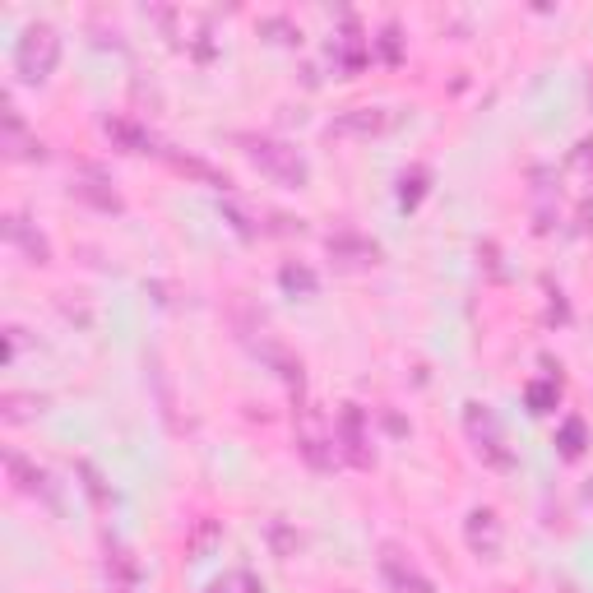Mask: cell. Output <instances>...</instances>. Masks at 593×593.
I'll return each mask as SVG.
<instances>
[{
    "instance_id": "cell-8",
    "label": "cell",
    "mask_w": 593,
    "mask_h": 593,
    "mask_svg": "<svg viewBox=\"0 0 593 593\" xmlns=\"http://www.w3.org/2000/svg\"><path fill=\"white\" fill-rule=\"evenodd\" d=\"M5 242H14V246L32 260V265H47V255H51V251H47V237H42V233H32V227H28L19 214L5 218Z\"/></svg>"
},
{
    "instance_id": "cell-9",
    "label": "cell",
    "mask_w": 593,
    "mask_h": 593,
    "mask_svg": "<svg viewBox=\"0 0 593 593\" xmlns=\"http://www.w3.org/2000/svg\"><path fill=\"white\" fill-rule=\"evenodd\" d=\"M107 135H112L121 149H130V153H158V140L149 135L144 125H135V121H121V116H112V121H107Z\"/></svg>"
},
{
    "instance_id": "cell-2",
    "label": "cell",
    "mask_w": 593,
    "mask_h": 593,
    "mask_svg": "<svg viewBox=\"0 0 593 593\" xmlns=\"http://www.w3.org/2000/svg\"><path fill=\"white\" fill-rule=\"evenodd\" d=\"M56 56H60V38H56L51 23L23 28L19 51H14V65H19V75H23L28 84H42V79L56 70Z\"/></svg>"
},
{
    "instance_id": "cell-18",
    "label": "cell",
    "mask_w": 593,
    "mask_h": 593,
    "mask_svg": "<svg viewBox=\"0 0 593 593\" xmlns=\"http://www.w3.org/2000/svg\"><path fill=\"white\" fill-rule=\"evenodd\" d=\"M422 181H426V172H422V168H417L413 177H404V205H408V209H413V205L422 200V190H426Z\"/></svg>"
},
{
    "instance_id": "cell-14",
    "label": "cell",
    "mask_w": 593,
    "mask_h": 593,
    "mask_svg": "<svg viewBox=\"0 0 593 593\" xmlns=\"http://www.w3.org/2000/svg\"><path fill=\"white\" fill-rule=\"evenodd\" d=\"M561 450H566L570 459L584 450V422H579V417H570V422H566V432H561Z\"/></svg>"
},
{
    "instance_id": "cell-10",
    "label": "cell",
    "mask_w": 593,
    "mask_h": 593,
    "mask_svg": "<svg viewBox=\"0 0 593 593\" xmlns=\"http://www.w3.org/2000/svg\"><path fill=\"white\" fill-rule=\"evenodd\" d=\"M5 469H10V478L19 482V491H28V497H51V487H47V473L42 469H32L23 454H5Z\"/></svg>"
},
{
    "instance_id": "cell-15",
    "label": "cell",
    "mask_w": 593,
    "mask_h": 593,
    "mask_svg": "<svg viewBox=\"0 0 593 593\" xmlns=\"http://www.w3.org/2000/svg\"><path fill=\"white\" fill-rule=\"evenodd\" d=\"M93 186H97V181H93ZM93 186H75V195H84V200H93L97 209H121L116 190H93Z\"/></svg>"
},
{
    "instance_id": "cell-11",
    "label": "cell",
    "mask_w": 593,
    "mask_h": 593,
    "mask_svg": "<svg viewBox=\"0 0 593 593\" xmlns=\"http://www.w3.org/2000/svg\"><path fill=\"white\" fill-rule=\"evenodd\" d=\"M5 153L10 158H42V144L28 140V130H23L14 107H5Z\"/></svg>"
},
{
    "instance_id": "cell-12",
    "label": "cell",
    "mask_w": 593,
    "mask_h": 593,
    "mask_svg": "<svg viewBox=\"0 0 593 593\" xmlns=\"http://www.w3.org/2000/svg\"><path fill=\"white\" fill-rule=\"evenodd\" d=\"M329 255L334 260H348V265H376L380 260V251L371 246V242H357V237H329Z\"/></svg>"
},
{
    "instance_id": "cell-6",
    "label": "cell",
    "mask_w": 593,
    "mask_h": 593,
    "mask_svg": "<svg viewBox=\"0 0 593 593\" xmlns=\"http://www.w3.org/2000/svg\"><path fill=\"white\" fill-rule=\"evenodd\" d=\"M334 436L343 441V454L352 459L357 469H367L371 464V454H367V436H361V413L348 404L343 413H339V426H334Z\"/></svg>"
},
{
    "instance_id": "cell-16",
    "label": "cell",
    "mask_w": 593,
    "mask_h": 593,
    "mask_svg": "<svg viewBox=\"0 0 593 593\" xmlns=\"http://www.w3.org/2000/svg\"><path fill=\"white\" fill-rule=\"evenodd\" d=\"M28 408H38V399H23V394H5V422H23Z\"/></svg>"
},
{
    "instance_id": "cell-7",
    "label": "cell",
    "mask_w": 593,
    "mask_h": 593,
    "mask_svg": "<svg viewBox=\"0 0 593 593\" xmlns=\"http://www.w3.org/2000/svg\"><path fill=\"white\" fill-rule=\"evenodd\" d=\"M469 547L478 556H497L501 552V519L491 510H473L469 515Z\"/></svg>"
},
{
    "instance_id": "cell-19",
    "label": "cell",
    "mask_w": 593,
    "mask_h": 593,
    "mask_svg": "<svg viewBox=\"0 0 593 593\" xmlns=\"http://www.w3.org/2000/svg\"><path fill=\"white\" fill-rule=\"evenodd\" d=\"M233 588H237V579H218V584H214L209 593H233Z\"/></svg>"
},
{
    "instance_id": "cell-13",
    "label": "cell",
    "mask_w": 593,
    "mask_h": 593,
    "mask_svg": "<svg viewBox=\"0 0 593 593\" xmlns=\"http://www.w3.org/2000/svg\"><path fill=\"white\" fill-rule=\"evenodd\" d=\"M278 278H283V287H287V292H315V287H320V278H315L306 265H287Z\"/></svg>"
},
{
    "instance_id": "cell-5",
    "label": "cell",
    "mask_w": 593,
    "mask_h": 593,
    "mask_svg": "<svg viewBox=\"0 0 593 593\" xmlns=\"http://www.w3.org/2000/svg\"><path fill=\"white\" fill-rule=\"evenodd\" d=\"M380 575H385V584H389L394 593H436L432 579H426L413 561H404L394 547H385V556H380Z\"/></svg>"
},
{
    "instance_id": "cell-3",
    "label": "cell",
    "mask_w": 593,
    "mask_h": 593,
    "mask_svg": "<svg viewBox=\"0 0 593 593\" xmlns=\"http://www.w3.org/2000/svg\"><path fill=\"white\" fill-rule=\"evenodd\" d=\"M464 422H469V436L478 441V454L487 459V464H497V469H510V464H515V459H510V450H506V436H501L497 417H491L482 404H469Z\"/></svg>"
},
{
    "instance_id": "cell-4",
    "label": "cell",
    "mask_w": 593,
    "mask_h": 593,
    "mask_svg": "<svg viewBox=\"0 0 593 593\" xmlns=\"http://www.w3.org/2000/svg\"><path fill=\"white\" fill-rule=\"evenodd\" d=\"M389 125H394V116L385 107H352L329 121V140H371V135H385Z\"/></svg>"
},
{
    "instance_id": "cell-1",
    "label": "cell",
    "mask_w": 593,
    "mask_h": 593,
    "mask_svg": "<svg viewBox=\"0 0 593 593\" xmlns=\"http://www.w3.org/2000/svg\"><path fill=\"white\" fill-rule=\"evenodd\" d=\"M237 149H242L269 181H278V186H287V190H302V186H306V158L296 153L292 144L269 140V135H237Z\"/></svg>"
},
{
    "instance_id": "cell-17",
    "label": "cell",
    "mask_w": 593,
    "mask_h": 593,
    "mask_svg": "<svg viewBox=\"0 0 593 593\" xmlns=\"http://www.w3.org/2000/svg\"><path fill=\"white\" fill-rule=\"evenodd\" d=\"M529 404H534V413H547L556 404V389L552 385H529Z\"/></svg>"
}]
</instances>
